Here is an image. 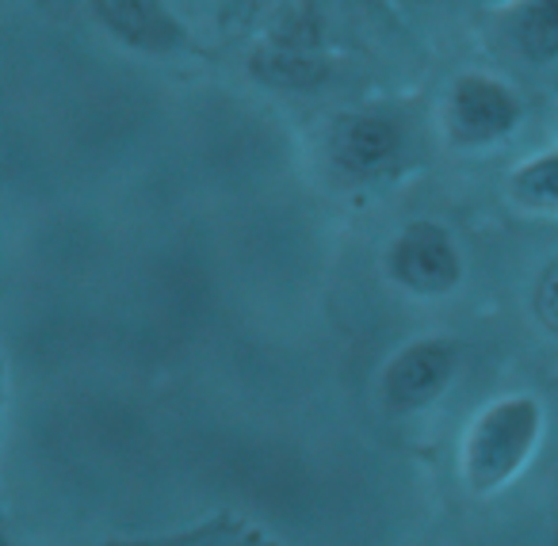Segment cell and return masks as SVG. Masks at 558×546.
Returning a JSON list of instances; mask_svg holds the SVG:
<instances>
[{"label":"cell","instance_id":"cell-12","mask_svg":"<svg viewBox=\"0 0 558 546\" xmlns=\"http://www.w3.org/2000/svg\"><path fill=\"white\" fill-rule=\"evenodd\" d=\"M0 546H12V543H4V538H0Z\"/></svg>","mask_w":558,"mask_h":546},{"label":"cell","instance_id":"cell-7","mask_svg":"<svg viewBox=\"0 0 558 546\" xmlns=\"http://www.w3.org/2000/svg\"><path fill=\"white\" fill-rule=\"evenodd\" d=\"M505 32L524 62H558V0H512L505 12Z\"/></svg>","mask_w":558,"mask_h":546},{"label":"cell","instance_id":"cell-1","mask_svg":"<svg viewBox=\"0 0 558 546\" xmlns=\"http://www.w3.org/2000/svg\"><path fill=\"white\" fill-rule=\"evenodd\" d=\"M543 439V405L532 393H509L482 409L463 436L459 470L471 493H501L532 462Z\"/></svg>","mask_w":558,"mask_h":546},{"label":"cell","instance_id":"cell-5","mask_svg":"<svg viewBox=\"0 0 558 546\" xmlns=\"http://www.w3.org/2000/svg\"><path fill=\"white\" fill-rule=\"evenodd\" d=\"M88 9L111 39L142 54H172L187 47V32L165 0H88Z\"/></svg>","mask_w":558,"mask_h":546},{"label":"cell","instance_id":"cell-3","mask_svg":"<svg viewBox=\"0 0 558 546\" xmlns=\"http://www.w3.org/2000/svg\"><path fill=\"white\" fill-rule=\"evenodd\" d=\"M387 276L417 299H440L463 283V253L440 222L417 218L390 241Z\"/></svg>","mask_w":558,"mask_h":546},{"label":"cell","instance_id":"cell-4","mask_svg":"<svg viewBox=\"0 0 558 546\" xmlns=\"http://www.w3.org/2000/svg\"><path fill=\"white\" fill-rule=\"evenodd\" d=\"M459 367V348L444 337L410 340L383 371V398L398 413H417L448 393Z\"/></svg>","mask_w":558,"mask_h":546},{"label":"cell","instance_id":"cell-9","mask_svg":"<svg viewBox=\"0 0 558 546\" xmlns=\"http://www.w3.org/2000/svg\"><path fill=\"white\" fill-rule=\"evenodd\" d=\"M509 195L532 215H558V149L527 157L509 177Z\"/></svg>","mask_w":558,"mask_h":546},{"label":"cell","instance_id":"cell-2","mask_svg":"<svg viewBox=\"0 0 558 546\" xmlns=\"http://www.w3.org/2000/svg\"><path fill=\"white\" fill-rule=\"evenodd\" d=\"M440 119L451 146L486 149L517 134L524 123V100L489 73H459L444 93Z\"/></svg>","mask_w":558,"mask_h":546},{"label":"cell","instance_id":"cell-8","mask_svg":"<svg viewBox=\"0 0 558 546\" xmlns=\"http://www.w3.org/2000/svg\"><path fill=\"white\" fill-rule=\"evenodd\" d=\"M256 73H260L268 85L283 88H314L326 77V58L318 54L306 43H276V47H264L256 58Z\"/></svg>","mask_w":558,"mask_h":546},{"label":"cell","instance_id":"cell-6","mask_svg":"<svg viewBox=\"0 0 558 546\" xmlns=\"http://www.w3.org/2000/svg\"><path fill=\"white\" fill-rule=\"evenodd\" d=\"M402 149V131L395 119L375 116V111H356L341 119L329 142V157L349 177H375L383 172Z\"/></svg>","mask_w":558,"mask_h":546},{"label":"cell","instance_id":"cell-10","mask_svg":"<svg viewBox=\"0 0 558 546\" xmlns=\"http://www.w3.org/2000/svg\"><path fill=\"white\" fill-rule=\"evenodd\" d=\"M535 314L550 332H558V264H550L535 287Z\"/></svg>","mask_w":558,"mask_h":546},{"label":"cell","instance_id":"cell-11","mask_svg":"<svg viewBox=\"0 0 558 546\" xmlns=\"http://www.w3.org/2000/svg\"><path fill=\"white\" fill-rule=\"evenodd\" d=\"M550 546H558V531H555V538H550Z\"/></svg>","mask_w":558,"mask_h":546}]
</instances>
